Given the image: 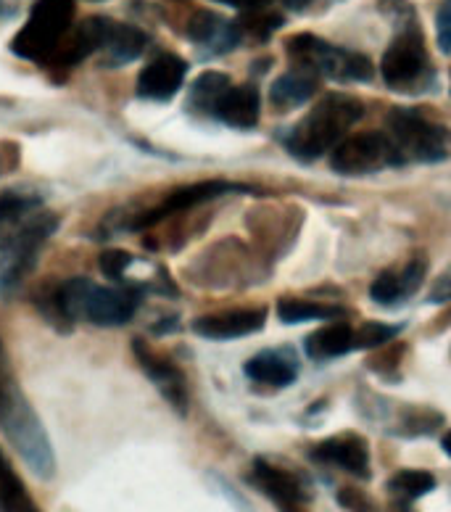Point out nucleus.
<instances>
[{"label":"nucleus","mask_w":451,"mask_h":512,"mask_svg":"<svg viewBox=\"0 0 451 512\" xmlns=\"http://www.w3.org/2000/svg\"><path fill=\"white\" fill-rule=\"evenodd\" d=\"M56 230H59V217L51 212H40V209L0 230V251L6 256V264L0 272V293L6 299H11L22 288L27 275L35 270L37 254L43 251Z\"/></svg>","instance_id":"4"},{"label":"nucleus","mask_w":451,"mask_h":512,"mask_svg":"<svg viewBox=\"0 0 451 512\" xmlns=\"http://www.w3.org/2000/svg\"><path fill=\"white\" fill-rule=\"evenodd\" d=\"M251 188L243 183H230V180H201V183H190L175 188L172 193L164 196L159 206L146 209V212L132 214V220L127 222V230H148V227L159 225L161 220H167L177 212H188L193 206H201L214 198L230 196V193H248Z\"/></svg>","instance_id":"10"},{"label":"nucleus","mask_w":451,"mask_h":512,"mask_svg":"<svg viewBox=\"0 0 451 512\" xmlns=\"http://www.w3.org/2000/svg\"><path fill=\"white\" fill-rule=\"evenodd\" d=\"M267 320V309L251 307V309H225V312H214L193 320V333L211 341H230V338H243L251 333H259Z\"/></svg>","instance_id":"13"},{"label":"nucleus","mask_w":451,"mask_h":512,"mask_svg":"<svg viewBox=\"0 0 451 512\" xmlns=\"http://www.w3.org/2000/svg\"><path fill=\"white\" fill-rule=\"evenodd\" d=\"M259 114H262V98L254 85H230L211 111V117H217L219 122H225L227 127H235V130L256 127Z\"/></svg>","instance_id":"17"},{"label":"nucleus","mask_w":451,"mask_h":512,"mask_svg":"<svg viewBox=\"0 0 451 512\" xmlns=\"http://www.w3.org/2000/svg\"><path fill=\"white\" fill-rule=\"evenodd\" d=\"M227 88H230V77H227V74L204 72L196 82H193V88H190V106L196 111L211 114Z\"/></svg>","instance_id":"26"},{"label":"nucleus","mask_w":451,"mask_h":512,"mask_svg":"<svg viewBox=\"0 0 451 512\" xmlns=\"http://www.w3.org/2000/svg\"><path fill=\"white\" fill-rule=\"evenodd\" d=\"M362 117L364 103L359 98L346 96V93H330L288 130L283 143L296 159L314 161L322 154H333V148L346 138V132Z\"/></svg>","instance_id":"3"},{"label":"nucleus","mask_w":451,"mask_h":512,"mask_svg":"<svg viewBox=\"0 0 451 512\" xmlns=\"http://www.w3.org/2000/svg\"><path fill=\"white\" fill-rule=\"evenodd\" d=\"M338 505L346 507L349 512H380V507L375 505V499L370 494H364L362 489H354V486L338 489Z\"/></svg>","instance_id":"31"},{"label":"nucleus","mask_w":451,"mask_h":512,"mask_svg":"<svg viewBox=\"0 0 451 512\" xmlns=\"http://www.w3.org/2000/svg\"><path fill=\"white\" fill-rule=\"evenodd\" d=\"M148 45V35L132 24H122L109 19V27H106V37H103V66H117L132 64L135 59L143 56Z\"/></svg>","instance_id":"18"},{"label":"nucleus","mask_w":451,"mask_h":512,"mask_svg":"<svg viewBox=\"0 0 451 512\" xmlns=\"http://www.w3.org/2000/svg\"><path fill=\"white\" fill-rule=\"evenodd\" d=\"M246 375L256 383L285 388L296 381V362L280 352H262L246 362Z\"/></svg>","instance_id":"21"},{"label":"nucleus","mask_w":451,"mask_h":512,"mask_svg":"<svg viewBox=\"0 0 451 512\" xmlns=\"http://www.w3.org/2000/svg\"><path fill=\"white\" fill-rule=\"evenodd\" d=\"M436 489V478L428 470H399L396 476L388 481V491L399 502H415Z\"/></svg>","instance_id":"24"},{"label":"nucleus","mask_w":451,"mask_h":512,"mask_svg":"<svg viewBox=\"0 0 451 512\" xmlns=\"http://www.w3.org/2000/svg\"><path fill=\"white\" fill-rule=\"evenodd\" d=\"M251 481L259 491H264L267 497L275 502L280 510L293 505H301L306 497V489L301 478L291 470H283L272 465L267 460H254V468H251Z\"/></svg>","instance_id":"16"},{"label":"nucleus","mask_w":451,"mask_h":512,"mask_svg":"<svg viewBox=\"0 0 451 512\" xmlns=\"http://www.w3.org/2000/svg\"><path fill=\"white\" fill-rule=\"evenodd\" d=\"M317 462H328L357 478H370V447L359 433H338L312 449Z\"/></svg>","instance_id":"14"},{"label":"nucleus","mask_w":451,"mask_h":512,"mask_svg":"<svg viewBox=\"0 0 451 512\" xmlns=\"http://www.w3.org/2000/svg\"><path fill=\"white\" fill-rule=\"evenodd\" d=\"M407 505H409V502H399V499H396V502L391 505V512H409Z\"/></svg>","instance_id":"37"},{"label":"nucleus","mask_w":451,"mask_h":512,"mask_svg":"<svg viewBox=\"0 0 451 512\" xmlns=\"http://www.w3.org/2000/svg\"><path fill=\"white\" fill-rule=\"evenodd\" d=\"M0 431L37 478L43 481L53 478L56 457H53L51 439L16 381L3 341H0Z\"/></svg>","instance_id":"2"},{"label":"nucleus","mask_w":451,"mask_h":512,"mask_svg":"<svg viewBox=\"0 0 451 512\" xmlns=\"http://www.w3.org/2000/svg\"><path fill=\"white\" fill-rule=\"evenodd\" d=\"M188 77V61L177 53H159L138 74V96L146 101H172Z\"/></svg>","instance_id":"12"},{"label":"nucleus","mask_w":451,"mask_h":512,"mask_svg":"<svg viewBox=\"0 0 451 512\" xmlns=\"http://www.w3.org/2000/svg\"><path fill=\"white\" fill-rule=\"evenodd\" d=\"M306 354L312 359H333L354 349V328L346 322H333L325 328L314 330L304 344Z\"/></svg>","instance_id":"22"},{"label":"nucleus","mask_w":451,"mask_h":512,"mask_svg":"<svg viewBox=\"0 0 451 512\" xmlns=\"http://www.w3.org/2000/svg\"><path fill=\"white\" fill-rule=\"evenodd\" d=\"M436 35H438V45H441V51L451 53V0H446L444 6L438 8Z\"/></svg>","instance_id":"32"},{"label":"nucleus","mask_w":451,"mask_h":512,"mask_svg":"<svg viewBox=\"0 0 451 512\" xmlns=\"http://www.w3.org/2000/svg\"><path fill=\"white\" fill-rule=\"evenodd\" d=\"M396 164L407 161H441L449 154V132L420 111L393 109L386 119Z\"/></svg>","instance_id":"7"},{"label":"nucleus","mask_w":451,"mask_h":512,"mask_svg":"<svg viewBox=\"0 0 451 512\" xmlns=\"http://www.w3.org/2000/svg\"><path fill=\"white\" fill-rule=\"evenodd\" d=\"M422 280H425V259L417 256V259H409L404 270L380 272L378 280L370 286V296L378 304H396L420 291Z\"/></svg>","instance_id":"19"},{"label":"nucleus","mask_w":451,"mask_h":512,"mask_svg":"<svg viewBox=\"0 0 451 512\" xmlns=\"http://www.w3.org/2000/svg\"><path fill=\"white\" fill-rule=\"evenodd\" d=\"M219 6H230V8H238V11H262L272 3V0H214Z\"/></svg>","instance_id":"35"},{"label":"nucleus","mask_w":451,"mask_h":512,"mask_svg":"<svg viewBox=\"0 0 451 512\" xmlns=\"http://www.w3.org/2000/svg\"><path fill=\"white\" fill-rule=\"evenodd\" d=\"M380 72H383L388 88L399 90V93H420L428 85L433 66H430L425 40H422L417 24L412 27L404 24L399 35L393 37L383 53V61H380Z\"/></svg>","instance_id":"8"},{"label":"nucleus","mask_w":451,"mask_h":512,"mask_svg":"<svg viewBox=\"0 0 451 512\" xmlns=\"http://www.w3.org/2000/svg\"><path fill=\"white\" fill-rule=\"evenodd\" d=\"M283 512H306V510L301 505H293V507H285Z\"/></svg>","instance_id":"39"},{"label":"nucleus","mask_w":451,"mask_h":512,"mask_svg":"<svg viewBox=\"0 0 451 512\" xmlns=\"http://www.w3.org/2000/svg\"><path fill=\"white\" fill-rule=\"evenodd\" d=\"M74 0H35L30 19L11 40V53L35 64H51L64 37L74 27Z\"/></svg>","instance_id":"5"},{"label":"nucleus","mask_w":451,"mask_h":512,"mask_svg":"<svg viewBox=\"0 0 451 512\" xmlns=\"http://www.w3.org/2000/svg\"><path fill=\"white\" fill-rule=\"evenodd\" d=\"M391 164H396V154L386 132H359V135L343 138L330 154V167L338 175L349 177L372 175Z\"/></svg>","instance_id":"9"},{"label":"nucleus","mask_w":451,"mask_h":512,"mask_svg":"<svg viewBox=\"0 0 451 512\" xmlns=\"http://www.w3.org/2000/svg\"><path fill=\"white\" fill-rule=\"evenodd\" d=\"M16 164H19V148L11 143H0V177L6 172H14Z\"/></svg>","instance_id":"34"},{"label":"nucleus","mask_w":451,"mask_h":512,"mask_svg":"<svg viewBox=\"0 0 451 512\" xmlns=\"http://www.w3.org/2000/svg\"><path fill=\"white\" fill-rule=\"evenodd\" d=\"M43 206L40 193L30 191H3L0 193V230L14 222L24 220L27 214L37 212Z\"/></svg>","instance_id":"27"},{"label":"nucleus","mask_w":451,"mask_h":512,"mask_svg":"<svg viewBox=\"0 0 451 512\" xmlns=\"http://www.w3.org/2000/svg\"><path fill=\"white\" fill-rule=\"evenodd\" d=\"M238 27H241L243 35H251L256 43H264V40H270L272 32L283 27V16L272 14L267 8H262V11H243L241 19H238Z\"/></svg>","instance_id":"28"},{"label":"nucleus","mask_w":451,"mask_h":512,"mask_svg":"<svg viewBox=\"0 0 451 512\" xmlns=\"http://www.w3.org/2000/svg\"><path fill=\"white\" fill-rule=\"evenodd\" d=\"M441 447H444V452L451 457V431L444 436V441H441Z\"/></svg>","instance_id":"38"},{"label":"nucleus","mask_w":451,"mask_h":512,"mask_svg":"<svg viewBox=\"0 0 451 512\" xmlns=\"http://www.w3.org/2000/svg\"><path fill=\"white\" fill-rule=\"evenodd\" d=\"M95 3H98V0H95Z\"/></svg>","instance_id":"40"},{"label":"nucleus","mask_w":451,"mask_h":512,"mask_svg":"<svg viewBox=\"0 0 451 512\" xmlns=\"http://www.w3.org/2000/svg\"><path fill=\"white\" fill-rule=\"evenodd\" d=\"M138 286H95L88 278H69L37 293V309L56 330H69L85 320L98 328H119L135 317L140 307Z\"/></svg>","instance_id":"1"},{"label":"nucleus","mask_w":451,"mask_h":512,"mask_svg":"<svg viewBox=\"0 0 451 512\" xmlns=\"http://www.w3.org/2000/svg\"><path fill=\"white\" fill-rule=\"evenodd\" d=\"M430 301H436V304L451 301V267L433 283V288H430Z\"/></svg>","instance_id":"33"},{"label":"nucleus","mask_w":451,"mask_h":512,"mask_svg":"<svg viewBox=\"0 0 451 512\" xmlns=\"http://www.w3.org/2000/svg\"><path fill=\"white\" fill-rule=\"evenodd\" d=\"M396 333H399V328H393V325L367 322L364 328L354 330V349H375L380 344H388Z\"/></svg>","instance_id":"29"},{"label":"nucleus","mask_w":451,"mask_h":512,"mask_svg":"<svg viewBox=\"0 0 451 512\" xmlns=\"http://www.w3.org/2000/svg\"><path fill=\"white\" fill-rule=\"evenodd\" d=\"M285 8H291V11H304L306 6H312L314 0H280Z\"/></svg>","instance_id":"36"},{"label":"nucleus","mask_w":451,"mask_h":512,"mask_svg":"<svg viewBox=\"0 0 451 512\" xmlns=\"http://www.w3.org/2000/svg\"><path fill=\"white\" fill-rule=\"evenodd\" d=\"M135 264V256L124 249H106L101 256H98V267L106 278L111 280H122L124 272L130 270Z\"/></svg>","instance_id":"30"},{"label":"nucleus","mask_w":451,"mask_h":512,"mask_svg":"<svg viewBox=\"0 0 451 512\" xmlns=\"http://www.w3.org/2000/svg\"><path fill=\"white\" fill-rule=\"evenodd\" d=\"M277 315L283 322H306V320H330V317H341L343 309L335 304H320V301H304V299H283L277 304Z\"/></svg>","instance_id":"25"},{"label":"nucleus","mask_w":451,"mask_h":512,"mask_svg":"<svg viewBox=\"0 0 451 512\" xmlns=\"http://www.w3.org/2000/svg\"><path fill=\"white\" fill-rule=\"evenodd\" d=\"M288 56L293 66L309 69L317 77H330L338 82H364L372 77V64L367 56L325 43L309 32L288 40Z\"/></svg>","instance_id":"6"},{"label":"nucleus","mask_w":451,"mask_h":512,"mask_svg":"<svg viewBox=\"0 0 451 512\" xmlns=\"http://www.w3.org/2000/svg\"><path fill=\"white\" fill-rule=\"evenodd\" d=\"M188 37L198 48H206L211 56L233 51L243 40V32L238 22H227L225 16L214 11H196L188 22Z\"/></svg>","instance_id":"15"},{"label":"nucleus","mask_w":451,"mask_h":512,"mask_svg":"<svg viewBox=\"0 0 451 512\" xmlns=\"http://www.w3.org/2000/svg\"><path fill=\"white\" fill-rule=\"evenodd\" d=\"M317 85H320L317 74L301 69V66H293L291 72H285L283 77L272 82L270 98L277 109H296L317 93Z\"/></svg>","instance_id":"20"},{"label":"nucleus","mask_w":451,"mask_h":512,"mask_svg":"<svg viewBox=\"0 0 451 512\" xmlns=\"http://www.w3.org/2000/svg\"><path fill=\"white\" fill-rule=\"evenodd\" d=\"M0 512H43L3 452H0Z\"/></svg>","instance_id":"23"},{"label":"nucleus","mask_w":451,"mask_h":512,"mask_svg":"<svg viewBox=\"0 0 451 512\" xmlns=\"http://www.w3.org/2000/svg\"><path fill=\"white\" fill-rule=\"evenodd\" d=\"M132 352L138 357L143 373H146L153 381V386L161 391V396H164L180 415H185V412H188L190 396L188 381H185V375H182L180 367H177L175 362H169L167 357H161L159 352H153L151 346H148L146 341H140V338L132 341Z\"/></svg>","instance_id":"11"}]
</instances>
